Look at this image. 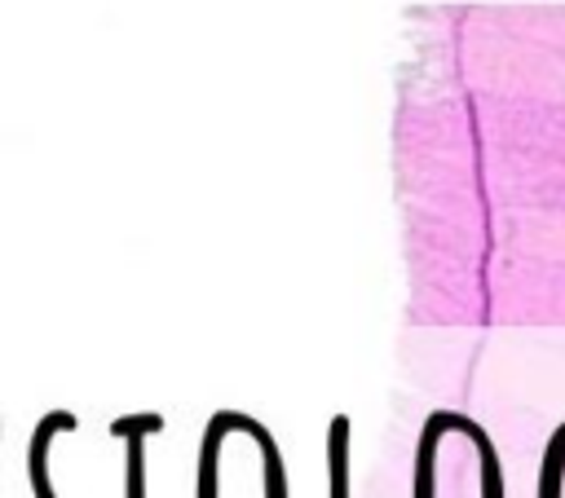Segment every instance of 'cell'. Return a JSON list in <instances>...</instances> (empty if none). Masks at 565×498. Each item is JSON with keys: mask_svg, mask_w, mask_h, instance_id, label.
<instances>
[{"mask_svg": "<svg viewBox=\"0 0 565 498\" xmlns=\"http://www.w3.org/2000/svg\"><path fill=\"white\" fill-rule=\"evenodd\" d=\"M415 498H503V472L490 436L455 414L437 410L415 450Z\"/></svg>", "mask_w": 565, "mask_h": 498, "instance_id": "6da1fadb", "label": "cell"}, {"mask_svg": "<svg viewBox=\"0 0 565 498\" xmlns=\"http://www.w3.org/2000/svg\"><path fill=\"white\" fill-rule=\"evenodd\" d=\"M243 472V467H238ZM238 494V476L225 472L212 436L203 441V472H199V498H234ZM247 498H287V476H282V458H278V445L274 436L260 441L256 458H252V472H247Z\"/></svg>", "mask_w": 565, "mask_h": 498, "instance_id": "7a4b0ae2", "label": "cell"}, {"mask_svg": "<svg viewBox=\"0 0 565 498\" xmlns=\"http://www.w3.org/2000/svg\"><path fill=\"white\" fill-rule=\"evenodd\" d=\"M327 454H331V498H349V414L331 419Z\"/></svg>", "mask_w": 565, "mask_h": 498, "instance_id": "3957f363", "label": "cell"}, {"mask_svg": "<svg viewBox=\"0 0 565 498\" xmlns=\"http://www.w3.org/2000/svg\"><path fill=\"white\" fill-rule=\"evenodd\" d=\"M137 450H132V476H128V498H141V472H137Z\"/></svg>", "mask_w": 565, "mask_h": 498, "instance_id": "277c9868", "label": "cell"}]
</instances>
